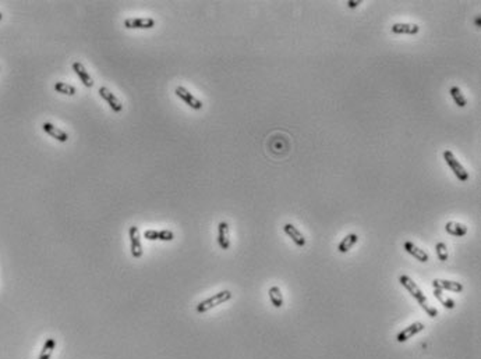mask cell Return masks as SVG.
Returning a JSON list of instances; mask_svg holds the SVG:
<instances>
[{"label":"cell","instance_id":"17","mask_svg":"<svg viewBox=\"0 0 481 359\" xmlns=\"http://www.w3.org/2000/svg\"><path fill=\"white\" fill-rule=\"evenodd\" d=\"M357 241H358V236L357 234H354V233L349 234V236H346L340 241V244L338 245V251L340 254H346L353 246L356 245Z\"/></svg>","mask_w":481,"mask_h":359},{"label":"cell","instance_id":"7","mask_svg":"<svg viewBox=\"0 0 481 359\" xmlns=\"http://www.w3.org/2000/svg\"><path fill=\"white\" fill-rule=\"evenodd\" d=\"M144 238L150 241H173L175 234L170 230H145L144 231Z\"/></svg>","mask_w":481,"mask_h":359},{"label":"cell","instance_id":"26","mask_svg":"<svg viewBox=\"0 0 481 359\" xmlns=\"http://www.w3.org/2000/svg\"><path fill=\"white\" fill-rule=\"evenodd\" d=\"M346 4H348L349 9H356V7H358V4H361V0H357V1L349 0V1H346Z\"/></svg>","mask_w":481,"mask_h":359},{"label":"cell","instance_id":"2","mask_svg":"<svg viewBox=\"0 0 481 359\" xmlns=\"http://www.w3.org/2000/svg\"><path fill=\"white\" fill-rule=\"evenodd\" d=\"M444 159H445L446 165L452 168L454 174L457 177V180H459V181L466 183V181L469 180V173H467V171L464 170V167L462 166L460 163H459V160L455 158V155H454V152H452V150H445V152H444Z\"/></svg>","mask_w":481,"mask_h":359},{"label":"cell","instance_id":"22","mask_svg":"<svg viewBox=\"0 0 481 359\" xmlns=\"http://www.w3.org/2000/svg\"><path fill=\"white\" fill-rule=\"evenodd\" d=\"M434 297L437 298L438 301L444 305V308H446V309H454L455 308V301L452 299V298H449V297H446L445 294H444V291L442 289H438V288H434Z\"/></svg>","mask_w":481,"mask_h":359},{"label":"cell","instance_id":"23","mask_svg":"<svg viewBox=\"0 0 481 359\" xmlns=\"http://www.w3.org/2000/svg\"><path fill=\"white\" fill-rule=\"evenodd\" d=\"M54 91L59 92V94H63V95H67V96H73L76 95L77 89L70 85V84H66V82H56L54 84Z\"/></svg>","mask_w":481,"mask_h":359},{"label":"cell","instance_id":"3","mask_svg":"<svg viewBox=\"0 0 481 359\" xmlns=\"http://www.w3.org/2000/svg\"><path fill=\"white\" fill-rule=\"evenodd\" d=\"M399 283H401L405 288L409 291L410 295L414 298V299L419 302L420 305H421L423 302H426V301H427V297L424 295V292H423V291L419 288V286H417L414 281L411 280L409 276H406V274H402V276H399Z\"/></svg>","mask_w":481,"mask_h":359},{"label":"cell","instance_id":"14","mask_svg":"<svg viewBox=\"0 0 481 359\" xmlns=\"http://www.w3.org/2000/svg\"><path fill=\"white\" fill-rule=\"evenodd\" d=\"M403 248H405V251L407 252L409 255H411L413 258H416L419 262H423V263H426V262H428V255H427V252H424V249H420L419 246L417 245H414L411 241H406L405 244H403Z\"/></svg>","mask_w":481,"mask_h":359},{"label":"cell","instance_id":"18","mask_svg":"<svg viewBox=\"0 0 481 359\" xmlns=\"http://www.w3.org/2000/svg\"><path fill=\"white\" fill-rule=\"evenodd\" d=\"M445 231L454 237H464L467 234V227L456 221H449L445 224Z\"/></svg>","mask_w":481,"mask_h":359},{"label":"cell","instance_id":"5","mask_svg":"<svg viewBox=\"0 0 481 359\" xmlns=\"http://www.w3.org/2000/svg\"><path fill=\"white\" fill-rule=\"evenodd\" d=\"M175 94H176V95H177V96L180 97L186 105L190 106L191 109H194V110H201V109H203V102L198 100L193 94H190L184 87L176 88V89H175Z\"/></svg>","mask_w":481,"mask_h":359},{"label":"cell","instance_id":"10","mask_svg":"<svg viewBox=\"0 0 481 359\" xmlns=\"http://www.w3.org/2000/svg\"><path fill=\"white\" fill-rule=\"evenodd\" d=\"M392 34L396 35H417L420 32V26L417 24H407V23H396L391 28Z\"/></svg>","mask_w":481,"mask_h":359},{"label":"cell","instance_id":"20","mask_svg":"<svg viewBox=\"0 0 481 359\" xmlns=\"http://www.w3.org/2000/svg\"><path fill=\"white\" fill-rule=\"evenodd\" d=\"M54 347H56V340H54V338H48V340L45 341L44 347H42V350H41V354H39L38 359H51L52 358V354H53Z\"/></svg>","mask_w":481,"mask_h":359},{"label":"cell","instance_id":"15","mask_svg":"<svg viewBox=\"0 0 481 359\" xmlns=\"http://www.w3.org/2000/svg\"><path fill=\"white\" fill-rule=\"evenodd\" d=\"M42 130H44L49 137H52V138H54L56 141H59V142H67V140H69V135L63 131V130L57 128V127L53 125L52 123L42 124Z\"/></svg>","mask_w":481,"mask_h":359},{"label":"cell","instance_id":"24","mask_svg":"<svg viewBox=\"0 0 481 359\" xmlns=\"http://www.w3.org/2000/svg\"><path fill=\"white\" fill-rule=\"evenodd\" d=\"M435 252H437L438 259L441 262H446L448 261V248L444 242H438L435 245Z\"/></svg>","mask_w":481,"mask_h":359},{"label":"cell","instance_id":"13","mask_svg":"<svg viewBox=\"0 0 481 359\" xmlns=\"http://www.w3.org/2000/svg\"><path fill=\"white\" fill-rule=\"evenodd\" d=\"M283 231L286 233V236L292 238V241H293L297 246L303 248V246L305 245V238H304L303 234L297 230V227H294L293 224L286 223L285 226H283Z\"/></svg>","mask_w":481,"mask_h":359},{"label":"cell","instance_id":"1","mask_svg":"<svg viewBox=\"0 0 481 359\" xmlns=\"http://www.w3.org/2000/svg\"><path fill=\"white\" fill-rule=\"evenodd\" d=\"M233 294L229 291V289H223V291H219L218 294H215L212 297L206 298L204 301H201L198 305L196 307V311L198 313H205L208 311H211L212 308L218 307V305H222L225 302H228L229 299H232Z\"/></svg>","mask_w":481,"mask_h":359},{"label":"cell","instance_id":"19","mask_svg":"<svg viewBox=\"0 0 481 359\" xmlns=\"http://www.w3.org/2000/svg\"><path fill=\"white\" fill-rule=\"evenodd\" d=\"M268 295H269V299H271V304L274 305L275 308H282L283 307V297H282V292H280V288L278 286H272L269 291H268Z\"/></svg>","mask_w":481,"mask_h":359},{"label":"cell","instance_id":"21","mask_svg":"<svg viewBox=\"0 0 481 359\" xmlns=\"http://www.w3.org/2000/svg\"><path fill=\"white\" fill-rule=\"evenodd\" d=\"M449 94H451V96H452V99H454L455 103L459 106V107H464V106L467 105V99H466V96L462 94V91H460V88L459 87L455 85V87L451 88Z\"/></svg>","mask_w":481,"mask_h":359},{"label":"cell","instance_id":"16","mask_svg":"<svg viewBox=\"0 0 481 359\" xmlns=\"http://www.w3.org/2000/svg\"><path fill=\"white\" fill-rule=\"evenodd\" d=\"M72 67H73V71L78 75V78L81 79V82H82L85 87L87 88L94 87V79L91 78V75L87 72L85 67H84L80 62H74Z\"/></svg>","mask_w":481,"mask_h":359},{"label":"cell","instance_id":"6","mask_svg":"<svg viewBox=\"0 0 481 359\" xmlns=\"http://www.w3.org/2000/svg\"><path fill=\"white\" fill-rule=\"evenodd\" d=\"M125 26L128 29H151L155 26V20L151 17H137L125 20Z\"/></svg>","mask_w":481,"mask_h":359},{"label":"cell","instance_id":"9","mask_svg":"<svg viewBox=\"0 0 481 359\" xmlns=\"http://www.w3.org/2000/svg\"><path fill=\"white\" fill-rule=\"evenodd\" d=\"M98 94L101 95V97L106 102L107 105L110 106V109L113 110V112H116V113H120L122 110H123V105L120 103V100L117 99L109 89H107L106 87H101L99 88V91H98Z\"/></svg>","mask_w":481,"mask_h":359},{"label":"cell","instance_id":"25","mask_svg":"<svg viewBox=\"0 0 481 359\" xmlns=\"http://www.w3.org/2000/svg\"><path fill=\"white\" fill-rule=\"evenodd\" d=\"M421 308H423V309H424V311L427 312V315L430 316V317H435V316L438 315V311H437V309H435V308H434V307H431V305L428 304L427 301L421 304Z\"/></svg>","mask_w":481,"mask_h":359},{"label":"cell","instance_id":"11","mask_svg":"<svg viewBox=\"0 0 481 359\" xmlns=\"http://www.w3.org/2000/svg\"><path fill=\"white\" fill-rule=\"evenodd\" d=\"M432 287L442 289V291H452V292H462L463 291V284L462 283L451 280H439V279L432 280Z\"/></svg>","mask_w":481,"mask_h":359},{"label":"cell","instance_id":"8","mask_svg":"<svg viewBox=\"0 0 481 359\" xmlns=\"http://www.w3.org/2000/svg\"><path fill=\"white\" fill-rule=\"evenodd\" d=\"M424 327H426V326H424L423 323H420V322H416V323L410 324V326H407L406 329H403L401 333L396 335V341L398 342L407 341V340H410V338H413L416 334L421 333V332L424 330Z\"/></svg>","mask_w":481,"mask_h":359},{"label":"cell","instance_id":"27","mask_svg":"<svg viewBox=\"0 0 481 359\" xmlns=\"http://www.w3.org/2000/svg\"><path fill=\"white\" fill-rule=\"evenodd\" d=\"M474 21H476V25L481 26V18L480 17H476V20H474Z\"/></svg>","mask_w":481,"mask_h":359},{"label":"cell","instance_id":"4","mask_svg":"<svg viewBox=\"0 0 481 359\" xmlns=\"http://www.w3.org/2000/svg\"><path fill=\"white\" fill-rule=\"evenodd\" d=\"M128 237H130V251L135 259H140L143 256V244H141V237L137 226H131L128 230Z\"/></svg>","mask_w":481,"mask_h":359},{"label":"cell","instance_id":"28","mask_svg":"<svg viewBox=\"0 0 481 359\" xmlns=\"http://www.w3.org/2000/svg\"><path fill=\"white\" fill-rule=\"evenodd\" d=\"M1 20H3V14L0 13V21H1Z\"/></svg>","mask_w":481,"mask_h":359},{"label":"cell","instance_id":"12","mask_svg":"<svg viewBox=\"0 0 481 359\" xmlns=\"http://www.w3.org/2000/svg\"><path fill=\"white\" fill-rule=\"evenodd\" d=\"M218 244L223 251L230 248V238H229V224L226 221H221L218 224Z\"/></svg>","mask_w":481,"mask_h":359}]
</instances>
